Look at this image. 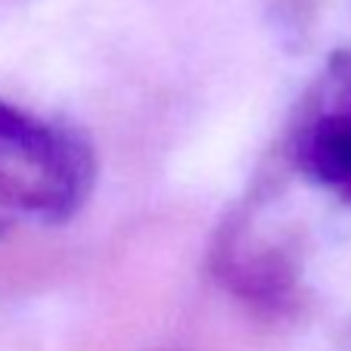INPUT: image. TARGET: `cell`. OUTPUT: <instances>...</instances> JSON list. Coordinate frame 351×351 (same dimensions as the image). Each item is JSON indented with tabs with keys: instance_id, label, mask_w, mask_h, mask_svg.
<instances>
[{
	"instance_id": "cell-1",
	"label": "cell",
	"mask_w": 351,
	"mask_h": 351,
	"mask_svg": "<svg viewBox=\"0 0 351 351\" xmlns=\"http://www.w3.org/2000/svg\"><path fill=\"white\" fill-rule=\"evenodd\" d=\"M302 165L320 184L351 190V121L326 119L314 125L302 143Z\"/></svg>"
},
{
	"instance_id": "cell-2",
	"label": "cell",
	"mask_w": 351,
	"mask_h": 351,
	"mask_svg": "<svg viewBox=\"0 0 351 351\" xmlns=\"http://www.w3.org/2000/svg\"><path fill=\"white\" fill-rule=\"evenodd\" d=\"M34 128H38V119L19 112L16 106H10V103H3V99H0V146L22 143V140L32 137Z\"/></svg>"
}]
</instances>
